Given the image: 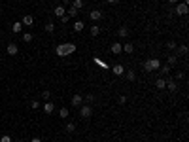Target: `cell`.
Returning a JSON list of instances; mask_svg holds the SVG:
<instances>
[{
  "instance_id": "cell-33",
  "label": "cell",
  "mask_w": 189,
  "mask_h": 142,
  "mask_svg": "<svg viewBox=\"0 0 189 142\" xmlns=\"http://www.w3.org/2000/svg\"><path fill=\"white\" fill-rule=\"evenodd\" d=\"M0 142H11V137H10V134H4V137L0 138Z\"/></svg>"
},
{
  "instance_id": "cell-19",
  "label": "cell",
  "mask_w": 189,
  "mask_h": 142,
  "mask_svg": "<svg viewBox=\"0 0 189 142\" xmlns=\"http://www.w3.org/2000/svg\"><path fill=\"white\" fill-rule=\"evenodd\" d=\"M78 13H80V11L76 10V8H72V6H70V8L66 10V15H68L70 19H72V17H76V15H78Z\"/></svg>"
},
{
  "instance_id": "cell-24",
  "label": "cell",
  "mask_w": 189,
  "mask_h": 142,
  "mask_svg": "<svg viewBox=\"0 0 189 142\" xmlns=\"http://www.w3.org/2000/svg\"><path fill=\"white\" fill-rule=\"evenodd\" d=\"M99 34H100V27L93 25V27H91V36H99Z\"/></svg>"
},
{
  "instance_id": "cell-38",
  "label": "cell",
  "mask_w": 189,
  "mask_h": 142,
  "mask_svg": "<svg viewBox=\"0 0 189 142\" xmlns=\"http://www.w3.org/2000/svg\"><path fill=\"white\" fill-rule=\"evenodd\" d=\"M30 142H42V138H38V137H34V138H32Z\"/></svg>"
},
{
  "instance_id": "cell-27",
  "label": "cell",
  "mask_w": 189,
  "mask_h": 142,
  "mask_svg": "<svg viewBox=\"0 0 189 142\" xmlns=\"http://www.w3.org/2000/svg\"><path fill=\"white\" fill-rule=\"evenodd\" d=\"M187 51H189L187 46H180V49H178V53H180V55H187Z\"/></svg>"
},
{
  "instance_id": "cell-39",
  "label": "cell",
  "mask_w": 189,
  "mask_h": 142,
  "mask_svg": "<svg viewBox=\"0 0 189 142\" xmlns=\"http://www.w3.org/2000/svg\"><path fill=\"white\" fill-rule=\"evenodd\" d=\"M62 2H65L66 6H70V4H72V0H62Z\"/></svg>"
},
{
  "instance_id": "cell-15",
  "label": "cell",
  "mask_w": 189,
  "mask_h": 142,
  "mask_svg": "<svg viewBox=\"0 0 189 142\" xmlns=\"http://www.w3.org/2000/svg\"><path fill=\"white\" fill-rule=\"evenodd\" d=\"M70 6H72V8H76V10H83V6H85V2H83V0H72V4H70Z\"/></svg>"
},
{
  "instance_id": "cell-3",
  "label": "cell",
  "mask_w": 189,
  "mask_h": 142,
  "mask_svg": "<svg viewBox=\"0 0 189 142\" xmlns=\"http://www.w3.org/2000/svg\"><path fill=\"white\" fill-rule=\"evenodd\" d=\"M91 114H93V108H91L89 104H81V106H80V116H81L83 119H89Z\"/></svg>"
},
{
  "instance_id": "cell-14",
  "label": "cell",
  "mask_w": 189,
  "mask_h": 142,
  "mask_svg": "<svg viewBox=\"0 0 189 142\" xmlns=\"http://www.w3.org/2000/svg\"><path fill=\"white\" fill-rule=\"evenodd\" d=\"M44 112L47 114V116H49V114H53V112H55V104H53V102H46V104H44Z\"/></svg>"
},
{
  "instance_id": "cell-21",
  "label": "cell",
  "mask_w": 189,
  "mask_h": 142,
  "mask_svg": "<svg viewBox=\"0 0 189 142\" xmlns=\"http://www.w3.org/2000/svg\"><path fill=\"white\" fill-rule=\"evenodd\" d=\"M178 63V55H169V59H166V65H176Z\"/></svg>"
},
{
  "instance_id": "cell-4",
  "label": "cell",
  "mask_w": 189,
  "mask_h": 142,
  "mask_svg": "<svg viewBox=\"0 0 189 142\" xmlns=\"http://www.w3.org/2000/svg\"><path fill=\"white\" fill-rule=\"evenodd\" d=\"M6 51H8V55H17L19 53V46L15 44V42H10V44H8V47H6Z\"/></svg>"
},
{
  "instance_id": "cell-18",
  "label": "cell",
  "mask_w": 189,
  "mask_h": 142,
  "mask_svg": "<svg viewBox=\"0 0 189 142\" xmlns=\"http://www.w3.org/2000/svg\"><path fill=\"white\" fill-rule=\"evenodd\" d=\"M155 87H157V89H161V91H163V89H166V80H163V78H159V80L155 82Z\"/></svg>"
},
{
  "instance_id": "cell-30",
  "label": "cell",
  "mask_w": 189,
  "mask_h": 142,
  "mask_svg": "<svg viewBox=\"0 0 189 142\" xmlns=\"http://www.w3.org/2000/svg\"><path fill=\"white\" fill-rule=\"evenodd\" d=\"M30 40H32V34L30 32H25L23 34V42H30Z\"/></svg>"
},
{
  "instance_id": "cell-20",
  "label": "cell",
  "mask_w": 189,
  "mask_h": 142,
  "mask_svg": "<svg viewBox=\"0 0 189 142\" xmlns=\"http://www.w3.org/2000/svg\"><path fill=\"white\" fill-rule=\"evenodd\" d=\"M44 28H46V32H49V34H51V32L55 31V23H53V21H47Z\"/></svg>"
},
{
  "instance_id": "cell-8",
  "label": "cell",
  "mask_w": 189,
  "mask_h": 142,
  "mask_svg": "<svg viewBox=\"0 0 189 142\" xmlns=\"http://www.w3.org/2000/svg\"><path fill=\"white\" fill-rule=\"evenodd\" d=\"M166 89L172 91V93H176V91H178V83L174 82L172 78H169V80H166Z\"/></svg>"
},
{
  "instance_id": "cell-26",
  "label": "cell",
  "mask_w": 189,
  "mask_h": 142,
  "mask_svg": "<svg viewBox=\"0 0 189 142\" xmlns=\"http://www.w3.org/2000/svg\"><path fill=\"white\" fill-rule=\"evenodd\" d=\"M159 68L163 70V74H169V72H170V65H161Z\"/></svg>"
},
{
  "instance_id": "cell-11",
  "label": "cell",
  "mask_w": 189,
  "mask_h": 142,
  "mask_svg": "<svg viewBox=\"0 0 189 142\" xmlns=\"http://www.w3.org/2000/svg\"><path fill=\"white\" fill-rule=\"evenodd\" d=\"M32 23H34L32 15H23V19H21V25H23V27H30Z\"/></svg>"
},
{
  "instance_id": "cell-25",
  "label": "cell",
  "mask_w": 189,
  "mask_h": 142,
  "mask_svg": "<svg viewBox=\"0 0 189 142\" xmlns=\"http://www.w3.org/2000/svg\"><path fill=\"white\" fill-rule=\"evenodd\" d=\"M127 80H129V82H134V80H136V74L132 72V70H129V72H127Z\"/></svg>"
},
{
  "instance_id": "cell-41",
  "label": "cell",
  "mask_w": 189,
  "mask_h": 142,
  "mask_svg": "<svg viewBox=\"0 0 189 142\" xmlns=\"http://www.w3.org/2000/svg\"><path fill=\"white\" fill-rule=\"evenodd\" d=\"M184 4H189V0H184Z\"/></svg>"
},
{
  "instance_id": "cell-6",
  "label": "cell",
  "mask_w": 189,
  "mask_h": 142,
  "mask_svg": "<svg viewBox=\"0 0 189 142\" xmlns=\"http://www.w3.org/2000/svg\"><path fill=\"white\" fill-rule=\"evenodd\" d=\"M174 13H178V15H187V4H176V10H174Z\"/></svg>"
},
{
  "instance_id": "cell-35",
  "label": "cell",
  "mask_w": 189,
  "mask_h": 142,
  "mask_svg": "<svg viewBox=\"0 0 189 142\" xmlns=\"http://www.w3.org/2000/svg\"><path fill=\"white\" fill-rule=\"evenodd\" d=\"M68 21H70V17H68V15H66V13H65V15H62V17H61V23H68Z\"/></svg>"
},
{
  "instance_id": "cell-42",
  "label": "cell",
  "mask_w": 189,
  "mask_h": 142,
  "mask_svg": "<svg viewBox=\"0 0 189 142\" xmlns=\"http://www.w3.org/2000/svg\"><path fill=\"white\" fill-rule=\"evenodd\" d=\"M55 2H62V0H55Z\"/></svg>"
},
{
  "instance_id": "cell-40",
  "label": "cell",
  "mask_w": 189,
  "mask_h": 142,
  "mask_svg": "<svg viewBox=\"0 0 189 142\" xmlns=\"http://www.w3.org/2000/svg\"><path fill=\"white\" fill-rule=\"evenodd\" d=\"M169 2H170V4H178V0H169Z\"/></svg>"
},
{
  "instance_id": "cell-7",
  "label": "cell",
  "mask_w": 189,
  "mask_h": 142,
  "mask_svg": "<svg viewBox=\"0 0 189 142\" xmlns=\"http://www.w3.org/2000/svg\"><path fill=\"white\" fill-rule=\"evenodd\" d=\"M65 13H66V8H65V6H55V10H53V15H55V17L61 19Z\"/></svg>"
},
{
  "instance_id": "cell-13",
  "label": "cell",
  "mask_w": 189,
  "mask_h": 142,
  "mask_svg": "<svg viewBox=\"0 0 189 142\" xmlns=\"http://www.w3.org/2000/svg\"><path fill=\"white\" fill-rule=\"evenodd\" d=\"M112 72H114L115 76H123L125 74V68H123V65H115L114 68H112Z\"/></svg>"
},
{
  "instance_id": "cell-17",
  "label": "cell",
  "mask_w": 189,
  "mask_h": 142,
  "mask_svg": "<svg viewBox=\"0 0 189 142\" xmlns=\"http://www.w3.org/2000/svg\"><path fill=\"white\" fill-rule=\"evenodd\" d=\"M123 51H125V53H132V51H134L132 42H125V44H123Z\"/></svg>"
},
{
  "instance_id": "cell-43",
  "label": "cell",
  "mask_w": 189,
  "mask_h": 142,
  "mask_svg": "<svg viewBox=\"0 0 189 142\" xmlns=\"http://www.w3.org/2000/svg\"><path fill=\"white\" fill-rule=\"evenodd\" d=\"M0 38H2V31H0Z\"/></svg>"
},
{
  "instance_id": "cell-5",
  "label": "cell",
  "mask_w": 189,
  "mask_h": 142,
  "mask_svg": "<svg viewBox=\"0 0 189 142\" xmlns=\"http://www.w3.org/2000/svg\"><path fill=\"white\" fill-rule=\"evenodd\" d=\"M110 49H112V53H114V55H119V53H123V44H121V42H114Z\"/></svg>"
},
{
  "instance_id": "cell-34",
  "label": "cell",
  "mask_w": 189,
  "mask_h": 142,
  "mask_svg": "<svg viewBox=\"0 0 189 142\" xmlns=\"http://www.w3.org/2000/svg\"><path fill=\"white\" fill-rule=\"evenodd\" d=\"M93 101H95V95H91V93H89V95L85 97V102H93Z\"/></svg>"
},
{
  "instance_id": "cell-12",
  "label": "cell",
  "mask_w": 189,
  "mask_h": 142,
  "mask_svg": "<svg viewBox=\"0 0 189 142\" xmlns=\"http://www.w3.org/2000/svg\"><path fill=\"white\" fill-rule=\"evenodd\" d=\"M81 104H83V97L78 95V93L72 95V106H81Z\"/></svg>"
},
{
  "instance_id": "cell-22",
  "label": "cell",
  "mask_w": 189,
  "mask_h": 142,
  "mask_svg": "<svg viewBox=\"0 0 189 142\" xmlns=\"http://www.w3.org/2000/svg\"><path fill=\"white\" fill-rule=\"evenodd\" d=\"M68 116H70V110H68V108H61V110H59V118L66 119Z\"/></svg>"
},
{
  "instance_id": "cell-31",
  "label": "cell",
  "mask_w": 189,
  "mask_h": 142,
  "mask_svg": "<svg viewBox=\"0 0 189 142\" xmlns=\"http://www.w3.org/2000/svg\"><path fill=\"white\" fill-rule=\"evenodd\" d=\"M166 47H169V49H176V42H174V40L166 42Z\"/></svg>"
},
{
  "instance_id": "cell-16",
  "label": "cell",
  "mask_w": 189,
  "mask_h": 142,
  "mask_svg": "<svg viewBox=\"0 0 189 142\" xmlns=\"http://www.w3.org/2000/svg\"><path fill=\"white\" fill-rule=\"evenodd\" d=\"M72 28H74L76 32H81L83 28H85V23H83V21H76V23L72 25Z\"/></svg>"
},
{
  "instance_id": "cell-37",
  "label": "cell",
  "mask_w": 189,
  "mask_h": 142,
  "mask_svg": "<svg viewBox=\"0 0 189 142\" xmlns=\"http://www.w3.org/2000/svg\"><path fill=\"white\" fill-rule=\"evenodd\" d=\"M108 4H119V0H106Z\"/></svg>"
},
{
  "instance_id": "cell-36",
  "label": "cell",
  "mask_w": 189,
  "mask_h": 142,
  "mask_svg": "<svg viewBox=\"0 0 189 142\" xmlns=\"http://www.w3.org/2000/svg\"><path fill=\"white\" fill-rule=\"evenodd\" d=\"M119 104H127V97H125V95L119 97Z\"/></svg>"
},
{
  "instance_id": "cell-28",
  "label": "cell",
  "mask_w": 189,
  "mask_h": 142,
  "mask_svg": "<svg viewBox=\"0 0 189 142\" xmlns=\"http://www.w3.org/2000/svg\"><path fill=\"white\" fill-rule=\"evenodd\" d=\"M76 131V125L74 123H66V133H74Z\"/></svg>"
},
{
  "instance_id": "cell-1",
  "label": "cell",
  "mask_w": 189,
  "mask_h": 142,
  "mask_svg": "<svg viewBox=\"0 0 189 142\" xmlns=\"http://www.w3.org/2000/svg\"><path fill=\"white\" fill-rule=\"evenodd\" d=\"M76 49H78V46H76L74 42H65V44H59L55 47V53H57V57H68V55H72Z\"/></svg>"
},
{
  "instance_id": "cell-10",
  "label": "cell",
  "mask_w": 189,
  "mask_h": 142,
  "mask_svg": "<svg viewBox=\"0 0 189 142\" xmlns=\"http://www.w3.org/2000/svg\"><path fill=\"white\" fill-rule=\"evenodd\" d=\"M117 36H119V38H127L129 36V27H119V28H117Z\"/></svg>"
},
{
  "instance_id": "cell-23",
  "label": "cell",
  "mask_w": 189,
  "mask_h": 142,
  "mask_svg": "<svg viewBox=\"0 0 189 142\" xmlns=\"http://www.w3.org/2000/svg\"><path fill=\"white\" fill-rule=\"evenodd\" d=\"M11 31H13V32H21V31H23V25H21V21H17V23L11 25Z\"/></svg>"
},
{
  "instance_id": "cell-9",
  "label": "cell",
  "mask_w": 189,
  "mask_h": 142,
  "mask_svg": "<svg viewBox=\"0 0 189 142\" xmlns=\"http://www.w3.org/2000/svg\"><path fill=\"white\" fill-rule=\"evenodd\" d=\"M89 17H91V21H100L102 19V11L100 10H93V11H89Z\"/></svg>"
},
{
  "instance_id": "cell-29",
  "label": "cell",
  "mask_w": 189,
  "mask_h": 142,
  "mask_svg": "<svg viewBox=\"0 0 189 142\" xmlns=\"http://www.w3.org/2000/svg\"><path fill=\"white\" fill-rule=\"evenodd\" d=\"M49 97H51V93H49L47 89H44V91H42V98H44V101H47Z\"/></svg>"
},
{
  "instance_id": "cell-2",
  "label": "cell",
  "mask_w": 189,
  "mask_h": 142,
  "mask_svg": "<svg viewBox=\"0 0 189 142\" xmlns=\"http://www.w3.org/2000/svg\"><path fill=\"white\" fill-rule=\"evenodd\" d=\"M161 66V61L157 59V57H151V59H148L144 63V70L146 72H153V70H159Z\"/></svg>"
},
{
  "instance_id": "cell-32",
  "label": "cell",
  "mask_w": 189,
  "mask_h": 142,
  "mask_svg": "<svg viewBox=\"0 0 189 142\" xmlns=\"http://www.w3.org/2000/svg\"><path fill=\"white\" fill-rule=\"evenodd\" d=\"M30 106H32L34 110H38V108H40V102H38V101H30Z\"/></svg>"
}]
</instances>
